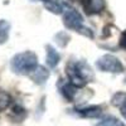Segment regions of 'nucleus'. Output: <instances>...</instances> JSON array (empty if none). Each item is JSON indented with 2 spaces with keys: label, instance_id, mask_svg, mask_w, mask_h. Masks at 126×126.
Here are the masks:
<instances>
[{
  "label": "nucleus",
  "instance_id": "obj_1",
  "mask_svg": "<svg viewBox=\"0 0 126 126\" xmlns=\"http://www.w3.org/2000/svg\"><path fill=\"white\" fill-rule=\"evenodd\" d=\"M67 77L68 81L75 87H83L87 82L93 78V73L91 67L83 61L69 62L67 64Z\"/></svg>",
  "mask_w": 126,
  "mask_h": 126
},
{
  "label": "nucleus",
  "instance_id": "obj_2",
  "mask_svg": "<svg viewBox=\"0 0 126 126\" xmlns=\"http://www.w3.org/2000/svg\"><path fill=\"white\" fill-rule=\"evenodd\" d=\"M10 67L18 75H29L38 67V57L33 52H23L13 57Z\"/></svg>",
  "mask_w": 126,
  "mask_h": 126
},
{
  "label": "nucleus",
  "instance_id": "obj_3",
  "mask_svg": "<svg viewBox=\"0 0 126 126\" xmlns=\"http://www.w3.org/2000/svg\"><path fill=\"white\" fill-rule=\"evenodd\" d=\"M63 24L66 25L67 29L79 32V33H82V34H85L83 30H90L88 28L83 27V18L75 9L66 10L64 15H63Z\"/></svg>",
  "mask_w": 126,
  "mask_h": 126
},
{
  "label": "nucleus",
  "instance_id": "obj_4",
  "mask_svg": "<svg viewBox=\"0 0 126 126\" xmlns=\"http://www.w3.org/2000/svg\"><path fill=\"white\" fill-rule=\"evenodd\" d=\"M97 67L103 72H111V73H121L124 71V66L120 62V59L111 54L102 56L97 61Z\"/></svg>",
  "mask_w": 126,
  "mask_h": 126
},
{
  "label": "nucleus",
  "instance_id": "obj_5",
  "mask_svg": "<svg viewBox=\"0 0 126 126\" xmlns=\"http://www.w3.org/2000/svg\"><path fill=\"white\" fill-rule=\"evenodd\" d=\"M79 116L87 119H96L102 115V109L100 106H87V107H78L75 110Z\"/></svg>",
  "mask_w": 126,
  "mask_h": 126
},
{
  "label": "nucleus",
  "instance_id": "obj_6",
  "mask_svg": "<svg viewBox=\"0 0 126 126\" xmlns=\"http://www.w3.org/2000/svg\"><path fill=\"white\" fill-rule=\"evenodd\" d=\"M29 76L33 79V82H35L37 85H43V83L47 82V79L49 77V71L46 69L44 67H42V66H38L33 72L29 73Z\"/></svg>",
  "mask_w": 126,
  "mask_h": 126
},
{
  "label": "nucleus",
  "instance_id": "obj_7",
  "mask_svg": "<svg viewBox=\"0 0 126 126\" xmlns=\"http://www.w3.org/2000/svg\"><path fill=\"white\" fill-rule=\"evenodd\" d=\"M76 88H77V87H75L71 82L63 83V85H61V86H59L61 93L63 94V97H64L68 102H72V101H73V98H75Z\"/></svg>",
  "mask_w": 126,
  "mask_h": 126
},
{
  "label": "nucleus",
  "instance_id": "obj_8",
  "mask_svg": "<svg viewBox=\"0 0 126 126\" xmlns=\"http://www.w3.org/2000/svg\"><path fill=\"white\" fill-rule=\"evenodd\" d=\"M59 59H61V57L57 53V50L52 46H47V64L52 68H54L58 64Z\"/></svg>",
  "mask_w": 126,
  "mask_h": 126
},
{
  "label": "nucleus",
  "instance_id": "obj_9",
  "mask_svg": "<svg viewBox=\"0 0 126 126\" xmlns=\"http://www.w3.org/2000/svg\"><path fill=\"white\" fill-rule=\"evenodd\" d=\"M96 126H125V124L115 116H106L96 124Z\"/></svg>",
  "mask_w": 126,
  "mask_h": 126
},
{
  "label": "nucleus",
  "instance_id": "obj_10",
  "mask_svg": "<svg viewBox=\"0 0 126 126\" xmlns=\"http://www.w3.org/2000/svg\"><path fill=\"white\" fill-rule=\"evenodd\" d=\"M10 23L8 20H0V44H4L9 39Z\"/></svg>",
  "mask_w": 126,
  "mask_h": 126
},
{
  "label": "nucleus",
  "instance_id": "obj_11",
  "mask_svg": "<svg viewBox=\"0 0 126 126\" xmlns=\"http://www.w3.org/2000/svg\"><path fill=\"white\" fill-rule=\"evenodd\" d=\"M44 5L49 12L54 13V14H61L62 10H63V4L59 0H47L44 3Z\"/></svg>",
  "mask_w": 126,
  "mask_h": 126
},
{
  "label": "nucleus",
  "instance_id": "obj_12",
  "mask_svg": "<svg viewBox=\"0 0 126 126\" xmlns=\"http://www.w3.org/2000/svg\"><path fill=\"white\" fill-rule=\"evenodd\" d=\"M10 103H12V97H10V94L5 91H0V112L6 110Z\"/></svg>",
  "mask_w": 126,
  "mask_h": 126
},
{
  "label": "nucleus",
  "instance_id": "obj_13",
  "mask_svg": "<svg viewBox=\"0 0 126 126\" xmlns=\"http://www.w3.org/2000/svg\"><path fill=\"white\" fill-rule=\"evenodd\" d=\"M125 100H126V93H117L116 96H113V98H112V105L120 107Z\"/></svg>",
  "mask_w": 126,
  "mask_h": 126
},
{
  "label": "nucleus",
  "instance_id": "obj_14",
  "mask_svg": "<svg viewBox=\"0 0 126 126\" xmlns=\"http://www.w3.org/2000/svg\"><path fill=\"white\" fill-rule=\"evenodd\" d=\"M120 47L124 48V49H126V30L124 32V33L121 34V37H120Z\"/></svg>",
  "mask_w": 126,
  "mask_h": 126
},
{
  "label": "nucleus",
  "instance_id": "obj_15",
  "mask_svg": "<svg viewBox=\"0 0 126 126\" xmlns=\"http://www.w3.org/2000/svg\"><path fill=\"white\" fill-rule=\"evenodd\" d=\"M120 111H121V115L124 116V119L126 120V100L124 101V103L120 106Z\"/></svg>",
  "mask_w": 126,
  "mask_h": 126
},
{
  "label": "nucleus",
  "instance_id": "obj_16",
  "mask_svg": "<svg viewBox=\"0 0 126 126\" xmlns=\"http://www.w3.org/2000/svg\"><path fill=\"white\" fill-rule=\"evenodd\" d=\"M78 1L83 5V8H85L86 10L88 9V6L91 5V3H92V0H78Z\"/></svg>",
  "mask_w": 126,
  "mask_h": 126
},
{
  "label": "nucleus",
  "instance_id": "obj_17",
  "mask_svg": "<svg viewBox=\"0 0 126 126\" xmlns=\"http://www.w3.org/2000/svg\"><path fill=\"white\" fill-rule=\"evenodd\" d=\"M42 1H43V3H46V1H47V0H42Z\"/></svg>",
  "mask_w": 126,
  "mask_h": 126
}]
</instances>
